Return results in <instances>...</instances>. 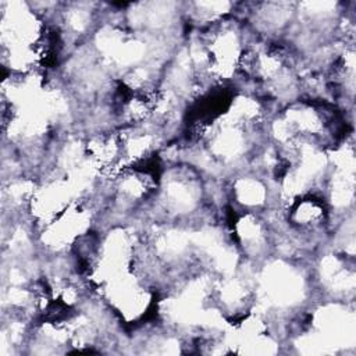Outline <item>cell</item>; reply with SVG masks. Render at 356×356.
Wrapping results in <instances>:
<instances>
[{
  "label": "cell",
  "instance_id": "obj_1",
  "mask_svg": "<svg viewBox=\"0 0 356 356\" xmlns=\"http://www.w3.org/2000/svg\"><path fill=\"white\" fill-rule=\"evenodd\" d=\"M234 192L238 202L249 207H256L263 204L267 196L266 186L259 179L249 178V177H243L238 179L235 184Z\"/></svg>",
  "mask_w": 356,
  "mask_h": 356
}]
</instances>
